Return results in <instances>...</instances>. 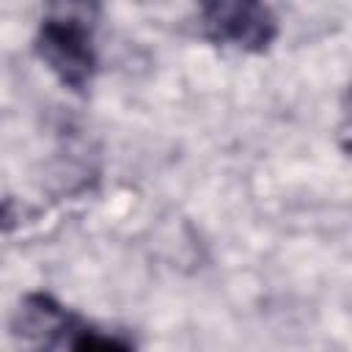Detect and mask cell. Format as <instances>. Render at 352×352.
I'll list each match as a JSON object with an SVG mask.
<instances>
[{
	"label": "cell",
	"mask_w": 352,
	"mask_h": 352,
	"mask_svg": "<svg viewBox=\"0 0 352 352\" xmlns=\"http://www.w3.org/2000/svg\"><path fill=\"white\" fill-rule=\"evenodd\" d=\"M11 336L44 349H132L121 330H104L69 311L50 292H28L11 314Z\"/></svg>",
	"instance_id": "7a4b0ae2"
},
{
	"label": "cell",
	"mask_w": 352,
	"mask_h": 352,
	"mask_svg": "<svg viewBox=\"0 0 352 352\" xmlns=\"http://www.w3.org/2000/svg\"><path fill=\"white\" fill-rule=\"evenodd\" d=\"M99 0H44L41 19L33 38V52L55 74V80L85 94L96 77V47L94 33L99 25Z\"/></svg>",
	"instance_id": "6da1fadb"
},
{
	"label": "cell",
	"mask_w": 352,
	"mask_h": 352,
	"mask_svg": "<svg viewBox=\"0 0 352 352\" xmlns=\"http://www.w3.org/2000/svg\"><path fill=\"white\" fill-rule=\"evenodd\" d=\"M198 28L214 47L261 55L278 38V19L264 0H201Z\"/></svg>",
	"instance_id": "3957f363"
},
{
	"label": "cell",
	"mask_w": 352,
	"mask_h": 352,
	"mask_svg": "<svg viewBox=\"0 0 352 352\" xmlns=\"http://www.w3.org/2000/svg\"><path fill=\"white\" fill-rule=\"evenodd\" d=\"M338 146L352 157V80L341 96V121H338Z\"/></svg>",
	"instance_id": "277c9868"
}]
</instances>
